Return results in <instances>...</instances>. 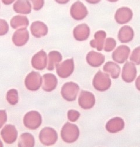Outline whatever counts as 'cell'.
Masks as SVG:
<instances>
[{"mask_svg":"<svg viewBox=\"0 0 140 147\" xmlns=\"http://www.w3.org/2000/svg\"><path fill=\"white\" fill-rule=\"evenodd\" d=\"M79 136L78 127L70 123H66L61 131V137L66 143H73L77 141Z\"/></svg>","mask_w":140,"mask_h":147,"instance_id":"1","label":"cell"},{"mask_svg":"<svg viewBox=\"0 0 140 147\" xmlns=\"http://www.w3.org/2000/svg\"><path fill=\"white\" fill-rule=\"evenodd\" d=\"M92 84L96 90L103 92L107 90L110 87L111 81L107 73L99 70L93 78Z\"/></svg>","mask_w":140,"mask_h":147,"instance_id":"2","label":"cell"},{"mask_svg":"<svg viewBox=\"0 0 140 147\" xmlns=\"http://www.w3.org/2000/svg\"><path fill=\"white\" fill-rule=\"evenodd\" d=\"M40 142L45 146H51L55 144L58 140L57 131L51 127H46L42 129L39 135Z\"/></svg>","mask_w":140,"mask_h":147,"instance_id":"3","label":"cell"},{"mask_svg":"<svg viewBox=\"0 0 140 147\" xmlns=\"http://www.w3.org/2000/svg\"><path fill=\"white\" fill-rule=\"evenodd\" d=\"M41 114L37 111H31L27 113L23 119L25 127L31 130L37 129L41 124Z\"/></svg>","mask_w":140,"mask_h":147,"instance_id":"4","label":"cell"},{"mask_svg":"<svg viewBox=\"0 0 140 147\" xmlns=\"http://www.w3.org/2000/svg\"><path fill=\"white\" fill-rule=\"evenodd\" d=\"M79 91V86L74 82L65 83L61 89L63 98L67 101H74L76 100Z\"/></svg>","mask_w":140,"mask_h":147,"instance_id":"5","label":"cell"},{"mask_svg":"<svg viewBox=\"0 0 140 147\" xmlns=\"http://www.w3.org/2000/svg\"><path fill=\"white\" fill-rule=\"evenodd\" d=\"M42 78L38 72L32 71L27 75L25 79V86L31 92L38 90L42 84Z\"/></svg>","mask_w":140,"mask_h":147,"instance_id":"6","label":"cell"},{"mask_svg":"<svg viewBox=\"0 0 140 147\" xmlns=\"http://www.w3.org/2000/svg\"><path fill=\"white\" fill-rule=\"evenodd\" d=\"M74 70V59H69L56 66V72L60 78L65 79L71 76Z\"/></svg>","mask_w":140,"mask_h":147,"instance_id":"7","label":"cell"},{"mask_svg":"<svg viewBox=\"0 0 140 147\" xmlns=\"http://www.w3.org/2000/svg\"><path fill=\"white\" fill-rule=\"evenodd\" d=\"M88 14L87 7L82 2L77 1L74 3L70 8V15L76 21H81L85 18Z\"/></svg>","mask_w":140,"mask_h":147,"instance_id":"8","label":"cell"},{"mask_svg":"<svg viewBox=\"0 0 140 147\" xmlns=\"http://www.w3.org/2000/svg\"><path fill=\"white\" fill-rule=\"evenodd\" d=\"M79 106L84 110L92 109L95 105V97L93 93L82 90L78 98Z\"/></svg>","mask_w":140,"mask_h":147,"instance_id":"9","label":"cell"},{"mask_svg":"<svg viewBox=\"0 0 140 147\" xmlns=\"http://www.w3.org/2000/svg\"><path fill=\"white\" fill-rule=\"evenodd\" d=\"M18 133L15 127L11 125H6L1 131V136L4 141L8 144L15 142L18 138Z\"/></svg>","mask_w":140,"mask_h":147,"instance_id":"10","label":"cell"},{"mask_svg":"<svg viewBox=\"0 0 140 147\" xmlns=\"http://www.w3.org/2000/svg\"><path fill=\"white\" fill-rule=\"evenodd\" d=\"M137 73L135 65L133 62H127L124 64L122 69V79L126 83H131L135 80Z\"/></svg>","mask_w":140,"mask_h":147,"instance_id":"11","label":"cell"},{"mask_svg":"<svg viewBox=\"0 0 140 147\" xmlns=\"http://www.w3.org/2000/svg\"><path fill=\"white\" fill-rule=\"evenodd\" d=\"M133 13L132 10L125 7L119 8L115 15L116 22L120 25H124L129 22L133 18Z\"/></svg>","mask_w":140,"mask_h":147,"instance_id":"12","label":"cell"},{"mask_svg":"<svg viewBox=\"0 0 140 147\" xmlns=\"http://www.w3.org/2000/svg\"><path fill=\"white\" fill-rule=\"evenodd\" d=\"M29 32L26 28H20L13 33L12 40L14 45L18 47H21L26 45L29 40Z\"/></svg>","mask_w":140,"mask_h":147,"instance_id":"13","label":"cell"},{"mask_svg":"<svg viewBox=\"0 0 140 147\" xmlns=\"http://www.w3.org/2000/svg\"><path fill=\"white\" fill-rule=\"evenodd\" d=\"M130 53V49L126 45H121L117 47L112 53V59L117 63H124L127 61Z\"/></svg>","mask_w":140,"mask_h":147,"instance_id":"14","label":"cell"},{"mask_svg":"<svg viewBox=\"0 0 140 147\" xmlns=\"http://www.w3.org/2000/svg\"><path fill=\"white\" fill-rule=\"evenodd\" d=\"M47 63V53L41 50L36 53L32 58L31 64L32 67L37 70H42L46 67Z\"/></svg>","mask_w":140,"mask_h":147,"instance_id":"15","label":"cell"},{"mask_svg":"<svg viewBox=\"0 0 140 147\" xmlns=\"http://www.w3.org/2000/svg\"><path fill=\"white\" fill-rule=\"evenodd\" d=\"M58 84V80L56 76L52 73H46L43 76V83L41 87L43 90L46 92L53 91Z\"/></svg>","mask_w":140,"mask_h":147,"instance_id":"16","label":"cell"},{"mask_svg":"<svg viewBox=\"0 0 140 147\" xmlns=\"http://www.w3.org/2000/svg\"><path fill=\"white\" fill-rule=\"evenodd\" d=\"M73 35L78 41L86 40L90 35V28L85 24L78 25L74 29Z\"/></svg>","mask_w":140,"mask_h":147,"instance_id":"17","label":"cell"},{"mask_svg":"<svg viewBox=\"0 0 140 147\" xmlns=\"http://www.w3.org/2000/svg\"><path fill=\"white\" fill-rule=\"evenodd\" d=\"M31 32L34 37L40 38L47 34L48 27L44 22L37 21L31 24Z\"/></svg>","mask_w":140,"mask_h":147,"instance_id":"18","label":"cell"},{"mask_svg":"<svg viewBox=\"0 0 140 147\" xmlns=\"http://www.w3.org/2000/svg\"><path fill=\"white\" fill-rule=\"evenodd\" d=\"M86 60L89 65L93 67L101 66L105 61V56L101 53L95 51L89 52L87 56Z\"/></svg>","mask_w":140,"mask_h":147,"instance_id":"19","label":"cell"},{"mask_svg":"<svg viewBox=\"0 0 140 147\" xmlns=\"http://www.w3.org/2000/svg\"><path fill=\"white\" fill-rule=\"evenodd\" d=\"M124 120L120 117H115L110 119L106 125V129L110 133H117L123 129Z\"/></svg>","mask_w":140,"mask_h":147,"instance_id":"20","label":"cell"},{"mask_svg":"<svg viewBox=\"0 0 140 147\" xmlns=\"http://www.w3.org/2000/svg\"><path fill=\"white\" fill-rule=\"evenodd\" d=\"M106 33L104 31H98L94 35V39L90 42V45L98 51H102L104 48Z\"/></svg>","mask_w":140,"mask_h":147,"instance_id":"21","label":"cell"},{"mask_svg":"<svg viewBox=\"0 0 140 147\" xmlns=\"http://www.w3.org/2000/svg\"><path fill=\"white\" fill-rule=\"evenodd\" d=\"M134 36V30L131 27L128 25H124L120 28L118 34V39L123 43L131 42Z\"/></svg>","mask_w":140,"mask_h":147,"instance_id":"22","label":"cell"},{"mask_svg":"<svg viewBox=\"0 0 140 147\" xmlns=\"http://www.w3.org/2000/svg\"><path fill=\"white\" fill-rule=\"evenodd\" d=\"M14 11L21 14H29L31 12L32 5L29 0H17L13 5Z\"/></svg>","mask_w":140,"mask_h":147,"instance_id":"23","label":"cell"},{"mask_svg":"<svg viewBox=\"0 0 140 147\" xmlns=\"http://www.w3.org/2000/svg\"><path fill=\"white\" fill-rule=\"evenodd\" d=\"M10 25L13 29H18L27 28L29 25V21L26 16H17L11 20Z\"/></svg>","mask_w":140,"mask_h":147,"instance_id":"24","label":"cell"},{"mask_svg":"<svg viewBox=\"0 0 140 147\" xmlns=\"http://www.w3.org/2000/svg\"><path fill=\"white\" fill-rule=\"evenodd\" d=\"M63 59L61 54L58 51H51L48 55V65L47 70L51 71L53 70L57 65Z\"/></svg>","mask_w":140,"mask_h":147,"instance_id":"25","label":"cell"},{"mask_svg":"<svg viewBox=\"0 0 140 147\" xmlns=\"http://www.w3.org/2000/svg\"><path fill=\"white\" fill-rule=\"evenodd\" d=\"M103 69L104 71L110 75L112 79H117L120 76L121 69L120 66L115 62L111 61L107 62L104 65Z\"/></svg>","mask_w":140,"mask_h":147,"instance_id":"26","label":"cell"},{"mask_svg":"<svg viewBox=\"0 0 140 147\" xmlns=\"http://www.w3.org/2000/svg\"><path fill=\"white\" fill-rule=\"evenodd\" d=\"M35 140L34 137L29 133H25L21 135L18 141V146L33 147L35 146Z\"/></svg>","mask_w":140,"mask_h":147,"instance_id":"27","label":"cell"},{"mask_svg":"<svg viewBox=\"0 0 140 147\" xmlns=\"http://www.w3.org/2000/svg\"><path fill=\"white\" fill-rule=\"evenodd\" d=\"M6 99L9 104L12 106L16 105L19 100L18 92L16 89H10L7 93Z\"/></svg>","mask_w":140,"mask_h":147,"instance_id":"28","label":"cell"},{"mask_svg":"<svg viewBox=\"0 0 140 147\" xmlns=\"http://www.w3.org/2000/svg\"><path fill=\"white\" fill-rule=\"evenodd\" d=\"M116 41L115 39L109 38H107L105 42V47L103 49L105 52H110L113 51L116 47Z\"/></svg>","mask_w":140,"mask_h":147,"instance_id":"29","label":"cell"},{"mask_svg":"<svg viewBox=\"0 0 140 147\" xmlns=\"http://www.w3.org/2000/svg\"><path fill=\"white\" fill-rule=\"evenodd\" d=\"M131 62L136 65H140V47L134 49L130 57Z\"/></svg>","mask_w":140,"mask_h":147,"instance_id":"30","label":"cell"},{"mask_svg":"<svg viewBox=\"0 0 140 147\" xmlns=\"http://www.w3.org/2000/svg\"><path fill=\"white\" fill-rule=\"evenodd\" d=\"M80 117V113L79 111L74 110H69L67 113L68 119L71 122L77 121Z\"/></svg>","mask_w":140,"mask_h":147,"instance_id":"31","label":"cell"},{"mask_svg":"<svg viewBox=\"0 0 140 147\" xmlns=\"http://www.w3.org/2000/svg\"><path fill=\"white\" fill-rule=\"evenodd\" d=\"M8 31L9 25L7 22L4 20L0 19V36L5 35Z\"/></svg>","mask_w":140,"mask_h":147,"instance_id":"32","label":"cell"},{"mask_svg":"<svg viewBox=\"0 0 140 147\" xmlns=\"http://www.w3.org/2000/svg\"><path fill=\"white\" fill-rule=\"evenodd\" d=\"M33 9L35 11H39L43 7L45 0H29Z\"/></svg>","mask_w":140,"mask_h":147,"instance_id":"33","label":"cell"},{"mask_svg":"<svg viewBox=\"0 0 140 147\" xmlns=\"http://www.w3.org/2000/svg\"><path fill=\"white\" fill-rule=\"evenodd\" d=\"M7 121V114L5 110H0V128L6 123Z\"/></svg>","mask_w":140,"mask_h":147,"instance_id":"34","label":"cell"},{"mask_svg":"<svg viewBox=\"0 0 140 147\" xmlns=\"http://www.w3.org/2000/svg\"><path fill=\"white\" fill-rule=\"evenodd\" d=\"M135 84V87L137 89V90L140 91V75L136 79Z\"/></svg>","mask_w":140,"mask_h":147,"instance_id":"35","label":"cell"},{"mask_svg":"<svg viewBox=\"0 0 140 147\" xmlns=\"http://www.w3.org/2000/svg\"><path fill=\"white\" fill-rule=\"evenodd\" d=\"M15 0H2V2L5 5H11L12 4Z\"/></svg>","mask_w":140,"mask_h":147,"instance_id":"36","label":"cell"},{"mask_svg":"<svg viewBox=\"0 0 140 147\" xmlns=\"http://www.w3.org/2000/svg\"><path fill=\"white\" fill-rule=\"evenodd\" d=\"M85 1L91 4H96L99 3L101 0H85Z\"/></svg>","mask_w":140,"mask_h":147,"instance_id":"37","label":"cell"},{"mask_svg":"<svg viewBox=\"0 0 140 147\" xmlns=\"http://www.w3.org/2000/svg\"><path fill=\"white\" fill-rule=\"evenodd\" d=\"M54 1L59 4H65L69 1V0H54Z\"/></svg>","mask_w":140,"mask_h":147,"instance_id":"38","label":"cell"},{"mask_svg":"<svg viewBox=\"0 0 140 147\" xmlns=\"http://www.w3.org/2000/svg\"><path fill=\"white\" fill-rule=\"evenodd\" d=\"M107 1H108L109 2H111V3H115V2L118 1L119 0H107Z\"/></svg>","mask_w":140,"mask_h":147,"instance_id":"39","label":"cell"},{"mask_svg":"<svg viewBox=\"0 0 140 147\" xmlns=\"http://www.w3.org/2000/svg\"><path fill=\"white\" fill-rule=\"evenodd\" d=\"M4 146V145H3V142H1V141L0 140V147H1V146Z\"/></svg>","mask_w":140,"mask_h":147,"instance_id":"40","label":"cell"}]
</instances>
